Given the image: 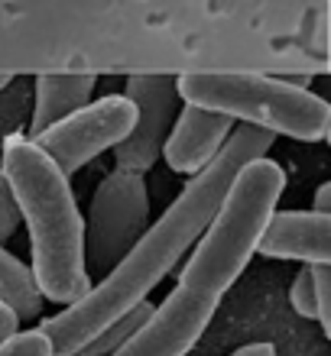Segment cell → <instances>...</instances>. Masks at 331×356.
I'll list each match as a JSON object with an SVG mask.
<instances>
[{
  "label": "cell",
  "instance_id": "277c9868",
  "mask_svg": "<svg viewBox=\"0 0 331 356\" xmlns=\"http://www.w3.org/2000/svg\"><path fill=\"white\" fill-rule=\"evenodd\" d=\"M182 104L208 107L273 136L322 143L331 130V107L309 88L260 72H185L176 75Z\"/></svg>",
  "mask_w": 331,
  "mask_h": 356
},
{
  "label": "cell",
  "instance_id": "52a82bcc",
  "mask_svg": "<svg viewBox=\"0 0 331 356\" xmlns=\"http://www.w3.org/2000/svg\"><path fill=\"white\" fill-rule=\"evenodd\" d=\"M123 94L137 107V120H133V130L114 146V159H117V169L143 175L156 165L162 143L182 107L179 81L176 75H130Z\"/></svg>",
  "mask_w": 331,
  "mask_h": 356
},
{
  "label": "cell",
  "instance_id": "ba28073f",
  "mask_svg": "<svg viewBox=\"0 0 331 356\" xmlns=\"http://www.w3.org/2000/svg\"><path fill=\"white\" fill-rule=\"evenodd\" d=\"M231 130H234V120L224 113L182 104L169 136L162 143L160 159H166V165L179 175H195L221 152Z\"/></svg>",
  "mask_w": 331,
  "mask_h": 356
},
{
  "label": "cell",
  "instance_id": "30bf717a",
  "mask_svg": "<svg viewBox=\"0 0 331 356\" xmlns=\"http://www.w3.org/2000/svg\"><path fill=\"white\" fill-rule=\"evenodd\" d=\"M95 75L82 72H66V75H36V101H33V120H29V136L46 130L49 123L62 120L72 111L85 107L95 94Z\"/></svg>",
  "mask_w": 331,
  "mask_h": 356
},
{
  "label": "cell",
  "instance_id": "5b68a950",
  "mask_svg": "<svg viewBox=\"0 0 331 356\" xmlns=\"http://www.w3.org/2000/svg\"><path fill=\"white\" fill-rule=\"evenodd\" d=\"M150 224V191L140 172L114 169L98 185L85 217L88 272H111Z\"/></svg>",
  "mask_w": 331,
  "mask_h": 356
},
{
  "label": "cell",
  "instance_id": "8fae6325",
  "mask_svg": "<svg viewBox=\"0 0 331 356\" xmlns=\"http://www.w3.org/2000/svg\"><path fill=\"white\" fill-rule=\"evenodd\" d=\"M0 298L17 311L20 321H36L43 318V295H39L36 282L29 275V266L20 263L13 253L0 246Z\"/></svg>",
  "mask_w": 331,
  "mask_h": 356
},
{
  "label": "cell",
  "instance_id": "6da1fadb",
  "mask_svg": "<svg viewBox=\"0 0 331 356\" xmlns=\"http://www.w3.org/2000/svg\"><path fill=\"white\" fill-rule=\"evenodd\" d=\"M273 143L276 136L270 130H260L250 123L234 127L218 156L189 178V185L162 211L156 224H146L140 240L127 250L121 263L105 272V279L91 285L78 301L66 305L59 314L39 324V330L49 337L52 353L75 356L105 324L121 318L123 311H130L143 298H150V291L176 269V263L189 253L192 243L208 227L237 169L244 162L266 156L273 149Z\"/></svg>",
  "mask_w": 331,
  "mask_h": 356
},
{
  "label": "cell",
  "instance_id": "ffe728a7",
  "mask_svg": "<svg viewBox=\"0 0 331 356\" xmlns=\"http://www.w3.org/2000/svg\"><path fill=\"white\" fill-rule=\"evenodd\" d=\"M10 81H13V75H7V72H0V91H3V88H7Z\"/></svg>",
  "mask_w": 331,
  "mask_h": 356
},
{
  "label": "cell",
  "instance_id": "4fadbf2b",
  "mask_svg": "<svg viewBox=\"0 0 331 356\" xmlns=\"http://www.w3.org/2000/svg\"><path fill=\"white\" fill-rule=\"evenodd\" d=\"M289 301H293L295 314H302L309 321H318V291H315L312 266H302V269L295 272L293 289H289Z\"/></svg>",
  "mask_w": 331,
  "mask_h": 356
},
{
  "label": "cell",
  "instance_id": "8992f818",
  "mask_svg": "<svg viewBox=\"0 0 331 356\" xmlns=\"http://www.w3.org/2000/svg\"><path fill=\"white\" fill-rule=\"evenodd\" d=\"M133 120H137V107L127 94H105L62 120L49 123L33 140L56 159L59 169L72 175L85 169L91 159H98L101 152L114 149L133 130Z\"/></svg>",
  "mask_w": 331,
  "mask_h": 356
},
{
  "label": "cell",
  "instance_id": "3957f363",
  "mask_svg": "<svg viewBox=\"0 0 331 356\" xmlns=\"http://www.w3.org/2000/svg\"><path fill=\"white\" fill-rule=\"evenodd\" d=\"M283 191L286 172L279 169V162L266 156L244 162L231 178V188L221 197L215 217L192 243V256L182 266L176 285L221 305L227 289L240 279V272L254 259L260 234L279 204Z\"/></svg>",
  "mask_w": 331,
  "mask_h": 356
},
{
  "label": "cell",
  "instance_id": "e0dca14e",
  "mask_svg": "<svg viewBox=\"0 0 331 356\" xmlns=\"http://www.w3.org/2000/svg\"><path fill=\"white\" fill-rule=\"evenodd\" d=\"M13 330H20V318H17V311L10 308L7 301L0 298V340H7Z\"/></svg>",
  "mask_w": 331,
  "mask_h": 356
},
{
  "label": "cell",
  "instance_id": "7a4b0ae2",
  "mask_svg": "<svg viewBox=\"0 0 331 356\" xmlns=\"http://www.w3.org/2000/svg\"><path fill=\"white\" fill-rule=\"evenodd\" d=\"M0 162L29 230V275L39 295L52 305H72L95 285L85 266V217L72 181L26 133H10Z\"/></svg>",
  "mask_w": 331,
  "mask_h": 356
},
{
  "label": "cell",
  "instance_id": "9c48e42d",
  "mask_svg": "<svg viewBox=\"0 0 331 356\" xmlns=\"http://www.w3.org/2000/svg\"><path fill=\"white\" fill-rule=\"evenodd\" d=\"M256 253L266 259H299L305 266H331V214L273 211Z\"/></svg>",
  "mask_w": 331,
  "mask_h": 356
},
{
  "label": "cell",
  "instance_id": "2e32d148",
  "mask_svg": "<svg viewBox=\"0 0 331 356\" xmlns=\"http://www.w3.org/2000/svg\"><path fill=\"white\" fill-rule=\"evenodd\" d=\"M315 291H318V324L331 334V266H312Z\"/></svg>",
  "mask_w": 331,
  "mask_h": 356
},
{
  "label": "cell",
  "instance_id": "5bb4252c",
  "mask_svg": "<svg viewBox=\"0 0 331 356\" xmlns=\"http://www.w3.org/2000/svg\"><path fill=\"white\" fill-rule=\"evenodd\" d=\"M0 356H52V347L39 327L13 330L7 340H0Z\"/></svg>",
  "mask_w": 331,
  "mask_h": 356
},
{
  "label": "cell",
  "instance_id": "ac0fdd59",
  "mask_svg": "<svg viewBox=\"0 0 331 356\" xmlns=\"http://www.w3.org/2000/svg\"><path fill=\"white\" fill-rule=\"evenodd\" d=\"M312 211H318V214H331V185H328V181H322V185H318V191H315Z\"/></svg>",
  "mask_w": 331,
  "mask_h": 356
},
{
  "label": "cell",
  "instance_id": "7c38bea8",
  "mask_svg": "<svg viewBox=\"0 0 331 356\" xmlns=\"http://www.w3.org/2000/svg\"><path fill=\"white\" fill-rule=\"evenodd\" d=\"M150 311H153V305L143 298L140 305H133L130 311H123L121 318H114L111 324H105L75 356H111V353H117V350L137 334V327H140L143 321L150 318Z\"/></svg>",
  "mask_w": 331,
  "mask_h": 356
},
{
  "label": "cell",
  "instance_id": "d6986e66",
  "mask_svg": "<svg viewBox=\"0 0 331 356\" xmlns=\"http://www.w3.org/2000/svg\"><path fill=\"white\" fill-rule=\"evenodd\" d=\"M231 356H276L273 343H247V347L234 350Z\"/></svg>",
  "mask_w": 331,
  "mask_h": 356
},
{
  "label": "cell",
  "instance_id": "9a60e30c",
  "mask_svg": "<svg viewBox=\"0 0 331 356\" xmlns=\"http://www.w3.org/2000/svg\"><path fill=\"white\" fill-rule=\"evenodd\" d=\"M20 224H23V217H20V204H17V197H13V191H10L7 175L0 172V246L17 234Z\"/></svg>",
  "mask_w": 331,
  "mask_h": 356
},
{
  "label": "cell",
  "instance_id": "44dd1931",
  "mask_svg": "<svg viewBox=\"0 0 331 356\" xmlns=\"http://www.w3.org/2000/svg\"><path fill=\"white\" fill-rule=\"evenodd\" d=\"M52 356H68V353H52Z\"/></svg>",
  "mask_w": 331,
  "mask_h": 356
}]
</instances>
